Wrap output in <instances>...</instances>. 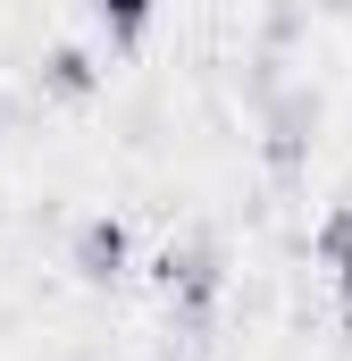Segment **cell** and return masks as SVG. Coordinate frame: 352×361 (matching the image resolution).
<instances>
[{
  "label": "cell",
  "mask_w": 352,
  "mask_h": 361,
  "mask_svg": "<svg viewBox=\"0 0 352 361\" xmlns=\"http://www.w3.org/2000/svg\"><path fill=\"white\" fill-rule=\"evenodd\" d=\"M310 143H319V92H310V85L277 92V101L260 109V160L277 169V177H302Z\"/></svg>",
  "instance_id": "cell-2"
},
{
  "label": "cell",
  "mask_w": 352,
  "mask_h": 361,
  "mask_svg": "<svg viewBox=\"0 0 352 361\" xmlns=\"http://www.w3.org/2000/svg\"><path fill=\"white\" fill-rule=\"evenodd\" d=\"M310 8H319V17H344V8H352V0H310Z\"/></svg>",
  "instance_id": "cell-7"
},
{
  "label": "cell",
  "mask_w": 352,
  "mask_h": 361,
  "mask_svg": "<svg viewBox=\"0 0 352 361\" xmlns=\"http://www.w3.org/2000/svg\"><path fill=\"white\" fill-rule=\"evenodd\" d=\"M34 76H42V92H51V101H92V92H101V59H92V51H76V42H59Z\"/></svg>",
  "instance_id": "cell-4"
},
{
  "label": "cell",
  "mask_w": 352,
  "mask_h": 361,
  "mask_svg": "<svg viewBox=\"0 0 352 361\" xmlns=\"http://www.w3.org/2000/svg\"><path fill=\"white\" fill-rule=\"evenodd\" d=\"M310 252H319V269H327V277H336V269H352V202H336V210L319 219Z\"/></svg>",
  "instance_id": "cell-6"
},
{
  "label": "cell",
  "mask_w": 352,
  "mask_h": 361,
  "mask_svg": "<svg viewBox=\"0 0 352 361\" xmlns=\"http://www.w3.org/2000/svg\"><path fill=\"white\" fill-rule=\"evenodd\" d=\"M92 17H101V34H109L118 51H134V42L151 34V17H160V0H92Z\"/></svg>",
  "instance_id": "cell-5"
},
{
  "label": "cell",
  "mask_w": 352,
  "mask_h": 361,
  "mask_svg": "<svg viewBox=\"0 0 352 361\" xmlns=\"http://www.w3.org/2000/svg\"><path fill=\"white\" fill-rule=\"evenodd\" d=\"M68 269H76V286H92V294H109L118 277L134 269V235H126V219H109V210H92L84 227L68 235Z\"/></svg>",
  "instance_id": "cell-3"
},
{
  "label": "cell",
  "mask_w": 352,
  "mask_h": 361,
  "mask_svg": "<svg viewBox=\"0 0 352 361\" xmlns=\"http://www.w3.org/2000/svg\"><path fill=\"white\" fill-rule=\"evenodd\" d=\"M151 286H160V302H168L176 328L201 336V328L218 319V302H227V261H218V244H201V235H168L160 261H151Z\"/></svg>",
  "instance_id": "cell-1"
}]
</instances>
